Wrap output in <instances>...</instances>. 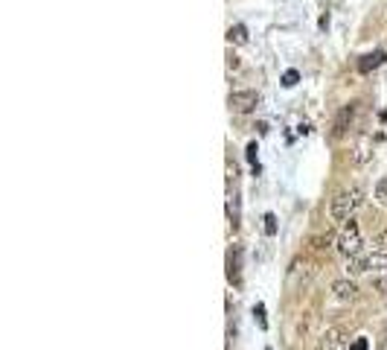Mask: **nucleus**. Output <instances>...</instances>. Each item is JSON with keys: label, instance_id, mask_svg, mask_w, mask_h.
Returning a JSON list of instances; mask_svg holds the SVG:
<instances>
[{"label": "nucleus", "instance_id": "obj_13", "mask_svg": "<svg viewBox=\"0 0 387 350\" xmlns=\"http://www.w3.org/2000/svg\"><path fill=\"white\" fill-rule=\"evenodd\" d=\"M332 242H338V237H335V233H332V231H329V233H326V237H315V248H318V251L329 248V245H332Z\"/></svg>", "mask_w": 387, "mask_h": 350}, {"label": "nucleus", "instance_id": "obj_1", "mask_svg": "<svg viewBox=\"0 0 387 350\" xmlns=\"http://www.w3.org/2000/svg\"><path fill=\"white\" fill-rule=\"evenodd\" d=\"M361 202H364V190L361 187H346L332 199V205H329V216H332L335 222H350L353 213L361 207Z\"/></svg>", "mask_w": 387, "mask_h": 350}, {"label": "nucleus", "instance_id": "obj_15", "mask_svg": "<svg viewBox=\"0 0 387 350\" xmlns=\"http://www.w3.org/2000/svg\"><path fill=\"white\" fill-rule=\"evenodd\" d=\"M265 233H268V237H274V233H277V216H274V213H265Z\"/></svg>", "mask_w": 387, "mask_h": 350}, {"label": "nucleus", "instance_id": "obj_5", "mask_svg": "<svg viewBox=\"0 0 387 350\" xmlns=\"http://www.w3.org/2000/svg\"><path fill=\"white\" fill-rule=\"evenodd\" d=\"M355 111H358V103H350V105H344V108L338 111V117H335V129H332L335 138H344V134H346V129H350L353 120H355Z\"/></svg>", "mask_w": 387, "mask_h": 350}, {"label": "nucleus", "instance_id": "obj_16", "mask_svg": "<svg viewBox=\"0 0 387 350\" xmlns=\"http://www.w3.org/2000/svg\"><path fill=\"white\" fill-rule=\"evenodd\" d=\"M376 199H379L381 205H387V175L376 184Z\"/></svg>", "mask_w": 387, "mask_h": 350}, {"label": "nucleus", "instance_id": "obj_12", "mask_svg": "<svg viewBox=\"0 0 387 350\" xmlns=\"http://www.w3.org/2000/svg\"><path fill=\"white\" fill-rule=\"evenodd\" d=\"M227 219L230 225H239V196H227Z\"/></svg>", "mask_w": 387, "mask_h": 350}, {"label": "nucleus", "instance_id": "obj_9", "mask_svg": "<svg viewBox=\"0 0 387 350\" xmlns=\"http://www.w3.org/2000/svg\"><path fill=\"white\" fill-rule=\"evenodd\" d=\"M384 58H387V53H384V50H373V53H367V56H361V58H358V70H361V73H370V70H376L379 65H384Z\"/></svg>", "mask_w": 387, "mask_h": 350}, {"label": "nucleus", "instance_id": "obj_21", "mask_svg": "<svg viewBox=\"0 0 387 350\" xmlns=\"http://www.w3.org/2000/svg\"><path fill=\"white\" fill-rule=\"evenodd\" d=\"M227 67H230V70H236V67H239V58H236V56H230V58H227Z\"/></svg>", "mask_w": 387, "mask_h": 350}, {"label": "nucleus", "instance_id": "obj_2", "mask_svg": "<svg viewBox=\"0 0 387 350\" xmlns=\"http://www.w3.org/2000/svg\"><path fill=\"white\" fill-rule=\"evenodd\" d=\"M387 268V251H373V254H358V257H350L346 260V271L350 275H364V271H370V275H379V271Z\"/></svg>", "mask_w": 387, "mask_h": 350}, {"label": "nucleus", "instance_id": "obj_4", "mask_svg": "<svg viewBox=\"0 0 387 350\" xmlns=\"http://www.w3.org/2000/svg\"><path fill=\"white\" fill-rule=\"evenodd\" d=\"M227 105L233 108L236 114H250L259 105V93L257 91H233L227 96Z\"/></svg>", "mask_w": 387, "mask_h": 350}, {"label": "nucleus", "instance_id": "obj_3", "mask_svg": "<svg viewBox=\"0 0 387 350\" xmlns=\"http://www.w3.org/2000/svg\"><path fill=\"white\" fill-rule=\"evenodd\" d=\"M338 251H341V254L346 257V260H350V257H358L361 254V245H364V240H361V228H358V222H346L344 228H341V233H338Z\"/></svg>", "mask_w": 387, "mask_h": 350}, {"label": "nucleus", "instance_id": "obj_22", "mask_svg": "<svg viewBox=\"0 0 387 350\" xmlns=\"http://www.w3.org/2000/svg\"><path fill=\"white\" fill-rule=\"evenodd\" d=\"M379 350H387V336H384V339L379 342Z\"/></svg>", "mask_w": 387, "mask_h": 350}, {"label": "nucleus", "instance_id": "obj_7", "mask_svg": "<svg viewBox=\"0 0 387 350\" xmlns=\"http://www.w3.org/2000/svg\"><path fill=\"white\" fill-rule=\"evenodd\" d=\"M318 350H350V344H346L341 330H326L320 344H318Z\"/></svg>", "mask_w": 387, "mask_h": 350}, {"label": "nucleus", "instance_id": "obj_18", "mask_svg": "<svg viewBox=\"0 0 387 350\" xmlns=\"http://www.w3.org/2000/svg\"><path fill=\"white\" fill-rule=\"evenodd\" d=\"M254 318L259 321V327H262V330H268V321H265V306H262V304H257V306H254Z\"/></svg>", "mask_w": 387, "mask_h": 350}, {"label": "nucleus", "instance_id": "obj_14", "mask_svg": "<svg viewBox=\"0 0 387 350\" xmlns=\"http://www.w3.org/2000/svg\"><path fill=\"white\" fill-rule=\"evenodd\" d=\"M300 82V73L297 70H285L283 73V88H294Z\"/></svg>", "mask_w": 387, "mask_h": 350}, {"label": "nucleus", "instance_id": "obj_20", "mask_svg": "<svg viewBox=\"0 0 387 350\" xmlns=\"http://www.w3.org/2000/svg\"><path fill=\"white\" fill-rule=\"evenodd\" d=\"M376 245H379L381 251H387V228H384V231L379 233V240H376Z\"/></svg>", "mask_w": 387, "mask_h": 350}, {"label": "nucleus", "instance_id": "obj_17", "mask_svg": "<svg viewBox=\"0 0 387 350\" xmlns=\"http://www.w3.org/2000/svg\"><path fill=\"white\" fill-rule=\"evenodd\" d=\"M257 152H259V149H257V141H250L247 149H245V158H247L250 164H254V167H259V164H257Z\"/></svg>", "mask_w": 387, "mask_h": 350}, {"label": "nucleus", "instance_id": "obj_19", "mask_svg": "<svg viewBox=\"0 0 387 350\" xmlns=\"http://www.w3.org/2000/svg\"><path fill=\"white\" fill-rule=\"evenodd\" d=\"M350 350H370V342H367V339L361 336V339H355V342L350 344Z\"/></svg>", "mask_w": 387, "mask_h": 350}, {"label": "nucleus", "instance_id": "obj_6", "mask_svg": "<svg viewBox=\"0 0 387 350\" xmlns=\"http://www.w3.org/2000/svg\"><path fill=\"white\" fill-rule=\"evenodd\" d=\"M332 292H335V298H338L341 304H353V301L358 298V286H355L353 280H346V278L335 280V283H332Z\"/></svg>", "mask_w": 387, "mask_h": 350}, {"label": "nucleus", "instance_id": "obj_11", "mask_svg": "<svg viewBox=\"0 0 387 350\" xmlns=\"http://www.w3.org/2000/svg\"><path fill=\"white\" fill-rule=\"evenodd\" d=\"M227 44H236V47L247 44V30H245V24H233V27L227 30Z\"/></svg>", "mask_w": 387, "mask_h": 350}, {"label": "nucleus", "instance_id": "obj_10", "mask_svg": "<svg viewBox=\"0 0 387 350\" xmlns=\"http://www.w3.org/2000/svg\"><path fill=\"white\" fill-rule=\"evenodd\" d=\"M353 158H355V164H367L373 158V138H370V134H361V138H358V146H355Z\"/></svg>", "mask_w": 387, "mask_h": 350}, {"label": "nucleus", "instance_id": "obj_8", "mask_svg": "<svg viewBox=\"0 0 387 350\" xmlns=\"http://www.w3.org/2000/svg\"><path fill=\"white\" fill-rule=\"evenodd\" d=\"M239 268H242V248H233V251L227 254V280L236 283V286H239V280H242Z\"/></svg>", "mask_w": 387, "mask_h": 350}]
</instances>
